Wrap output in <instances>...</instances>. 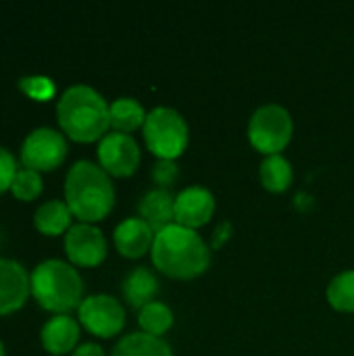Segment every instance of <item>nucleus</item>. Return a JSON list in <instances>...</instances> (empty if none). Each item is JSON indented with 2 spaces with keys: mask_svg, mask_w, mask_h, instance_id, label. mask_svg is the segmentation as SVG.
<instances>
[{
  "mask_svg": "<svg viewBox=\"0 0 354 356\" xmlns=\"http://www.w3.org/2000/svg\"><path fill=\"white\" fill-rule=\"evenodd\" d=\"M150 254L154 267L171 280H194L211 265L207 242L194 229L177 223L154 234Z\"/></svg>",
  "mask_w": 354,
  "mask_h": 356,
  "instance_id": "f257e3e1",
  "label": "nucleus"
},
{
  "mask_svg": "<svg viewBox=\"0 0 354 356\" xmlns=\"http://www.w3.org/2000/svg\"><path fill=\"white\" fill-rule=\"evenodd\" d=\"M106 100L90 86L67 88L56 102V119L67 138L79 144L102 140L111 127Z\"/></svg>",
  "mask_w": 354,
  "mask_h": 356,
  "instance_id": "f03ea898",
  "label": "nucleus"
},
{
  "mask_svg": "<svg viewBox=\"0 0 354 356\" xmlns=\"http://www.w3.org/2000/svg\"><path fill=\"white\" fill-rule=\"evenodd\" d=\"M65 202L81 223L102 221L115 207L111 175L92 161H77L65 177Z\"/></svg>",
  "mask_w": 354,
  "mask_h": 356,
  "instance_id": "7ed1b4c3",
  "label": "nucleus"
},
{
  "mask_svg": "<svg viewBox=\"0 0 354 356\" xmlns=\"http://www.w3.org/2000/svg\"><path fill=\"white\" fill-rule=\"evenodd\" d=\"M31 296L35 302L56 315H67L79 309L83 302V282L77 269L65 261L48 259L33 267L31 275Z\"/></svg>",
  "mask_w": 354,
  "mask_h": 356,
  "instance_id": "20e7f679",
  "label": "nucleus"
},
{
  "mask_svg": "<svg viewBox=\"0 0 354 356\" xmlns=\"http://www.w3.org/2000/svg\"><path fill=\"white\" fill-rule=\"evenodd\" d=\"M142 129L148 150L159 161H175L188 148V123L175 108L159 106L150 111Z\"/></svg>",
  "mask_w": 354,
  "mask_h": 356,
  "instance_id": "39448f33",
  "label": "nucleus"
},
{
  "mask_svg": "<svg viewBox=\"0 0 354 356\" xmlns=\"http://www.w3.org/2000/svg\"><path fill=\"white\" fill-rule=\"evenodd\" d=\"M292 134V117L280 104H265L257 108L248 123V140L265 156L280 154L290 144Z\"/></svg>",
  "mask_w": 354,
  "mask_h": 356,
  "instance_id": "423d86ee",
  "label": "nucleus"
},
{
  "mask_svg": "<svg viewBox=\"0 0 354 356\" xmlns=\"http://www.w3.org/2000/svg\"><path fill=\"white\" fill-rule=\"evenodd\" d=\"M67 156V140L61 131L38 127L21 144V165L25 169L48 173L63 165Z\"/></svg>",
  "mask_w": 354,
  "mask_h": 356,
  "instance_id": "0eeeda50",
  "label": "nucleus"
},
{
  "mask_svg": "<svg viewBox=\"0 0 354 356\" xmlns=\"http://www.w3.org/2000/svg\"><path fill=\"white\" fill-rule=\"evenodd\" d=\"M79 323L98 338H113L125 327V309L108 294H94L83 298L77 309Z\"/></svg>",
  "mask_w": 354,
  "mask_h": 356,
  "instance_id": "6e6552de",
  "label": "nucleus"
},
{
  "mask_svg": "<svg viewBox=\"0 0 354 356\" xmlns=\"http://www.w3.org/2000/svg\"><path fill=\"white\" fill-rule=\"evenodd\" d=\"M98 163L113 177H129L140 165V146L127 134H106L98 144Z\"/></svg>",
  "mask_w": 354,
  "mask_h": 356,
  "instance_id": "1a4fd4ad",
  "label": "nucleus"
},
{
  "mask_svg": "<svg viewBox=\"0 0 354 356\" xmlns=\"http://www.w3.org/2000/svg\"><path fill=\"white\" fill-rule=\"evenodd\" d=\"M65 252L75 267H98L106 259V240L92 223H77L65 234Z\"/></svg>",
  "mask_w": 354,
  "mask_h": 356,
  "instance_id": "9d476101",
  "label": "nucleus"
},
{
  "mask_svg": "<svg viewBox=\"0 0 354 356\" xmlns=\"http://www.w3.org/2000/svg\"><path fill=\"white\" fill-rule=\"evenodd\" d=\"M215 215V198L207 188L192 186L175 196V223L188 229H198Z\"/></svg>",
  "mask_w": 354,
  "mask_h": 356,
  "instance_id": "9b49d317",
  "label": "nucleus"
},
{
  "mask_svg": "<svg viewBox=\"0 0 354 356\" xmlns=\"http://www.w3.org/2000/svg\"><path fill=\"white\" fill-rule=\"evenodd\" d=\"M31 294L25 267L13 259H0V317L19 311Z\"/></svg>",
  "mask_w": 354,
  "mask_h": 356,
  "instance_id": "f8f14e48",
  "label": "nucleus"
},
{
  "mask_svg": "<svg viewBox=\"0 0 354 356\" xmlns=\"http://www.w3.org/2000/svg\"><path fill=\"white\" fill-rule=\"evenodd\" d=\"M113 242H115V248L119 250L121 257H125V259H140L148 250H152L154 232H152V227L144 219L129 217V219L121 221L115 227Z\"/></svg>",
  "mask_w": 354,
  "mask_h": 356,
  "instance_id": "ddd939ff",
  "label": "nucleus"
},
{
  "mask_svg": "<svg viewBox=\"0 0 354 356\" xmlns=\"http://www.w3.org/2000/svg\"><path fill=\"white\" fill-rule=\"evenodd\" d=\"M44 350L52 356H63L73 353L79 342V323L69 315H54L48 319L40 332Z\"/></svg>",
  "mask_w": 354,
  "mask_h": 356,
  "instance_id": "4468645a",
  "label": "nucleus"
},
{
  "mask_svg": "<svg viewBox=\"0 0 354 356\" xmlns=\"http://www.w3.org/2000/svg\"><path fill=\"white\" fill-rule=\"evenodd\" d=\"M138 211L140 219H144L152 227V232L159 234L161 229L175 223V196L169 190H150L142 196Z\"/></svg>",
  "mask_w": 354,
  "mask_h": 356,
  "instance_id": "2eb2a0df",
  "label": "nucleus"
},
{
  "mask_svg": "<svg viewBox=\"0 0 354 356\" xmlns=\"http://www.w3.org/2000/svg\"><path fill=\"white\" fill-rule=\"evenodd\" d=\"M156 294H159V280L146 267H138L129 271L127 277L123 280V298L131 309H144L146 305L154 302Z\"/></svg>",
  "mask_w": 354,
  "mask_h": 356,
  "instance_id": "dca6fc26",
  "label": "nucleus"
},
{
  "mask_svg": "<svg viewBox=\"0 0 354 356\" xmlns=\"http://www.w3.org/2000/svg\"><path fill=\"white\" fill-rule=\"evenodd\" d=\"M71 217L73 213L69 211L65 200H48L38 207L33 215V225L40 234L54 238L71 229Z\"/></svg>",
  "mask_w": 354,
  "mask_h": 356,
  "instance_id": "f3484780",
  "label": "nucleus"
},
{
  "mask_svg": "<svg viewBox=\"0 0 354 356\" xmlns=\"http://www.w3.org/2000/svg\"><path fill=\"white\" fill-rule=\"evenodd\" d=\"M108 115H111V127L119 134L129 136L138 127H144L148 113L142 108V104L136 98H117L108 106Z\"/></svg>",
  "mask_w": 354,
  "mask_h": 356,
  "instance_id": "a211bd4d",
  "label": "nucleus"
},
{
  "mask_svg": "<svg viewBox=\"0 0 354 356\" xmlns=\"http://www.w3.org/2000/svg\"><path fill=\"white\" fill-rule=\"evenodd\" d=\"M111 356H173V353L163 338H154L142 332L121 338Z\"/></svg>",
  "mask_w": 354,
  "mask_h": 356,
  "instance_id": "6ab92c4d",
  "label": "nucleus"
},
{
  "mask_svg": "<svg viewBox=\"0 0 354 356\" xmlns=\"http://www.w3.org/2000/svg\"><path fill=\"white\" fill-rule=\"evenodd\" d=\"M292 181H294V171L288 159H284L282 154L265 156V161L261 163V184L265 190L273 194H282L292 186Z\"/></svg>",
  "mask_w": 354,
  "mask_h": 356,
  "instance_id": "aec40b11",
  "label": "nucleus"
},
{
  "mask_svg": "<svg viewBox=\"0 0 354 356\" xmlns=\"http://www.w3.org/2000/svg\"><path fill=\"white\" fill-rule=\"evenodd\" d=\"M138 323H140V327H142L144 334L154 336V338H161L173 325V311L167 305L154 300V302L146 305L144 309H140Z\"/></svg>",
  "mask_w": 354,
  "mask_h": 356,
  "instance_id": "412c9836",
  "label": "nucleus"
},
{
  "mask_svg": "<svg viewBox=\"0 0 354 356\" xmlns=\"http://www.w3.org/2000/svg\"><path fill=\"white\" fill-rule=\"evenodd\" d=\"M328 302L340 313H354V271H344L330 282Z\"/></svg>",
  "mask_w": 354,
  "mask_h": 356,
  "instance_id": "4be33fe9",
  "label": "nucleus"
},
{
  "mask_svg": "<svg viewBox=\"0 0 354 356\" xmlns=\"http://www.w3.org/2000/svg\"><path fill=\"white\" fill-rule=\"evenodd\" d=\"M44 190V181H42V173L31 171V169H19L13 184H10V192L17 200L21 202H29L35 200Z\"/></svg>",
  "mask_w": 354,
  "mask_h": 356,
  "instance_id": "5701e85b",
  "label": "nucleus"
},
{
  "mask_svg": "<svg viewBox=\"0 0 354 356\" xmlns=\"http://www.w3.org/2000/svg\"><path fill=\"white\" fill-rule=\"evenodd\" d=\"M19 88L23 90V94H27L29 98L42 102V100H48L54 96V83L48 79V77H42V75H29V77H23L19 81Z\"/></svg>",
  "mask_w": 354,
  "mask_h": 356,
  "instance_id": "b1692460",
  "label": "nucleus"
},
{
  "mask_svg": "<svg viewBox=\"0 0 354 356\" xmlns=\"http://www.w3.org/2000/svg\"><path fill=\"white\" fill-rule=\"evenodd\" d=\"M177 175H179V169L175 165V161H159L152 169V179L156 181V186L161 190L171 188L177 181Z\"/></svg>",
  "mask_w": 354,
  "mask_h": 356,
  "instance_id": "393cba45",
  "label": "nucleus"
},
{
  "mask_svg": "<svg viewBox=\"0 0 354 356\" xmlns=\"http://www.w3.org/2000/svg\"><path fill=\"white\" fill-rule=\"evenodd\" d=\"M17 163L15 156L0 146V194H4L6 190H10V184L17 175Z\"/></svg>",
  "mask_w": 354,
  "mask_h": 356,
  "instance_id": "a878e982",
  "label": "nucleus"
},
{
  "mask_svg": "<svg viewBox=\"0 0 354 356\" xmlns=\"http://www.w3.org/2000/svg\"><path fill=\"white\" fill-rule=\"evenodd\" d=\"M232 236V225L230 223H221L217 229H215V236H213V248H221L225 244V240Z\"/></svg>",
  "mask_w": 354,
  "mask_h": 356,
  "instance_id": "bb28decb",
  "label": "nucleus"
},
{
  "mask_svg": "<svg viewBox=\"0 0 354 356\" xmlns=\"http://www.w3.org/2000/svg\"><path fill=\"white\" fill-rule=\"evenodd\" d=\"M71 356H104V350L98 346V344H94V342H88V344H81V346H77Z\"/></svg>",
  "mask_w": 354,
  "mask_h": 356,
  "instance_id": "cd10ccee",
  "label": "nucleus"
},
{
  "mask_svg": "<svg viewBox=\"0 0 354 356\" xmlns=\"http://www.w3.org/2000/svg\"><path fill=\"white\" fill-rule=\"evenodd\" d=\"M0 356H4V344H2V340H0Z\"/></svg>",
  "mask_w": 354,
  "mask_h": 356,
  "instance_id": "c85d7f7f",
  "label": "nucleus"
}]
</instances>
